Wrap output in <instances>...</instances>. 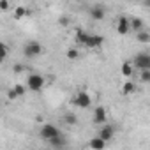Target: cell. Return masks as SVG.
Segmentation results:
<instances>
[{
	"label": "cell",
	"mask_w": 150,
	"mask_h": 150,
	"mask_svg": "<svg viewBox=\"0 0 150 150\" xmlns=\"http://www.w3.org/2000/svg\"><path fill=\"white\" fill-rule=\"evenodd\" d=\"M71 104L76 108H90L92 106V97L87 92H76L74 97L71 99Z\"/></svg>",
	"instance_id": "cell-1"
},
{
	"label": "cell",
	"mask_w": 150,
	"mask_h": 150,
	"mask_svg": "<svg viewBox=\"0 0 150 150\" xmlns=\"http://www.w3.org/2000/svg\"><path fill=\"white\" fill-rule=\"evenodd\" d=\"M42 51H44V48H42L41 42H37V41H28V42L25 44V48H23V53H25V57H28V58L39 57V55H42Z\"/></svg>",
	"instance_id": "cell-2"
},
{
	"label": "cell",
	"mask_w": 150,
	"mask_h": 150,
	"mask_svg": "<svg viewBox=\"0 0 150 150\" xmlns=\"http://www.w3.org/2000/svg\"><path fill=\"white\" fill-rule=\"evenodd\" d=\"M27 87L28 90L32 92H41L44 88V78L41 76V74H28V80H27Z\"/></svg>",
	"instance_id": "cell-3"
},
{
	"label": "cell",
	"mask_w": 150,
	"mask_h": 150,
	"mask_svg": "<svg viewBox=\"0 0 150 150\" xmlns=\"http://www.w3.org/2000/svg\"><path fill=\"white\" fill-rule=\"evenodd\" d=\"M39 134H41V138H42V139L50 141L51 138H55V136H58V134H62V132H60V129H58L57 125H53V124H44V125L41 127Z\"/></svg>",
	"instance_id": "cell-4"
},
{
	"label": "cell",
	"mask_w": 150,
	"mask_h": 150,
	"mask_svg": "<svg viewBox=\"0 0 150 150\" xmlns=\"http://www.w3.org/2000/svg\"><path fill=\"white\" fill-rule=\"evenodd\" d=\"M132 65L138 67L139 71L141 69H150V55L148 53H138L132 58Z\"/></svg>",
	"instance_id": "cell-5"
},
{
	"label": "cell",
	"mask_w": 150,
	"mask_h": 150,
	"mask_svg": "<svg viewBox=\"0 0 150 150\" xmlns=\"http://www.w3.org/2000/svg\"><path fill=\"white\" fill-rule=\"evenodd\" d=\"M117 32L120 35H127L131 32V20L125 18V16H120L118 21H117Z\"/></svg>",
	"instance_id": "cell-6"
},
{
	"label": "cell",
	"mask_w": 150,
	"mask_h": 150,
	"mask_svg": "<svg viewBox=\"0 0 150 150\" xmlns=\"http://www.w3.org/2000/svg\"><path fill=\"white\" fill-rule=\"evenodd\" d=\"M106 118H108L106 108H103V106H97V108L94 110L92 122H94V124H99V125H103V124H106Z\"/></svg>",
	"instance_id": "cell-7"
},
{
	"label": "cell",
	"mask_w": 150,
	"mask_h": 150,
	"mask_svg": "<svg viewBox=\"0 0 150 150\" xmlns=\"http://www.w3.org/2000/svg\"><path fill=\"white\" fill-rule=\"evenodd\" d=\"M97 136H101L104 141H111L113 136H115V127L113 125H108V124H103V127L99 129Z\"/></svg>",
	"instance_id": "cell-8"
},
{
	"label": "cell",
	"mask_w": 150,
	"mask_h": 150,
	"mask_svg": "<svg viewBox=\"0 0 150 150\" xmlns=\"http://www.w3.org/2000/svg\"><path fill=\"white\" fill-rule=\"evenodd\" d=\"M90 18L96 20V21H103V20L106 18V9H104L103 6H94V7L90 9Z\"/></svg>",
	"instance_id": "cell-9"
},
{
	"label": "cell",
	"mask_w": 150,
	"mask_h": 150,
	"mask_svg": "<svg viewBox=\"0 0 150 150\" xmlns=\"http://www.w3.org/2000/svg\"><path fill=\"white\" fill-rule=\"evenodd\" d=\"M103 42H104V37L103 35H97V34H90V39H88V44H87V48L88 50H94V48H101L103 46Z\"/></svg>",
	"instance_id": "cell-10"
},
{
	"label": "cell",
	"mask_w": 150,
	"mask_h": 150,
	"mask_svg": "<svg viewBox=\"0 0 150 150\" xmlns=\"http://www.w3.org/2000/svg\"><path fill=\"white\" fill-rule=\"evenodd\" d=\"M27 88L28 87H25V85H14L13 88H11V92H9V97L11 99H16V97H23L25 94H27Z\"/></svg>",
	"instance_id": "cell-11"
},
{
	"label": "cell",
	"mask_w": 150,
	"mask_h": 150,
	"mask_svg": "<svg viewBox=\"0 0 150 150\" xmlns=\"http://www.w3.org/2000/svg\"><path fill=\"white\" fill-rule=\"evenodd\" d=\"M48 143H50V146H53V148H64V146L67 145V139L64 138V134H58V136L51 138Z\"/></svg>",
	"instance_id": "cell-12"
},
{
	"label": "cell",
	"mask_w": 150,
	"mask_h": 150,
	"mask_svg": "<svg viewBox=\"0 0 150 150\" xmlns=\"http://www.w3.org/2000/svg\"><path fill=\"white\" fill-rule=\"evenodd\" d=\"M106 145H108V141H104L101 136H96V138H92V139L88 141V146L94 148V150H103Z\"/></svg>",
	"instance_id": "cell-13"
},
{
	"label": "cell",
	"mask_w": 150,
	"mask_h": 150,
	"mask_svg": "<svg viewBox=\"0 0 150 150\" xmlns=\"http://www.w3.org/2000/svg\"><path fill=\"white\" fill-rule=\"evenodd\" d=\"M88 39H90V34H87V32H83V30H78V32H76V42H78L80 46H85V48H87Z\"/></svg>",
	"instance_id": "cell-14"
},
{
	"label": "cell",
	"mask_w": 150,
	"mask_h": 150,
	"mask_svg": "<svg viewBox=\"0 0 150 150\" xmlns=\"http://www.w3.org/2000/svg\"><path fill=\"white\" fill-rule=\"evenodd\" d=\"M120 72H122V76H124V78H131V76H132V64L124 62L122 67H120Z\"/></svg>",
	"instance_id": "cell-15"
},
{
	"label": "cell",
	"mask_w": 150,
	"mask_h": 150,
	"mask_svg": "<svg viewBox=\"0 0 150 150\" xmlns=\"http://www.w3.org/2000/svg\"><path fill=\"white\" fill-rule=\"evenodd\" d=\"M30 14V11L27 9V7H23V6H18L16 9H14V20H21V18H25V16H28Z\"/></svg>",
	"instance_id": "cell-16"
},
{
	"label": "cell",
	"mask_w": 150,
	"mask_h": 150,
	"mask_svg": "<svg viewBox=\"0 0 150 150\" xmlns=\"http://www.w3.org/2000/svg\"><path fill=\"white\" fill-rule=\"evenodd\" d=\"M134 88H136V87H134V83L127 80V81L122 85V94H124V96H129V94H132V92H134Z\"/></svg>",
	"instance_id": "cell-17"
},
{
	"label": "cell",
	"mask_w": 150,
	"mask_h": 150,
	"mask_svg": "<svg viewBox=\"0 0 150 150\" xmlns=\"http://www.w3.org/2000/svg\"><path fill=\"white\" fill-rule=\"evenodd\" d=\"M131 28L136 30V32L143 30V21H141L139 18H132V20H131Z\"/></svg>",
	"instance_id": "cell-18"
},
{
	"label": "cell",
	"mask_w": 150,
	"mask_h": 150,
	"mask_svg": "<svg viewBox=\"0 0 150 150\" xmlns=\"http://www.w3.org/2000/svg\"><path fill=\"white\" fill-rule=\"evenodd\" d=\"M136 39H138L139 42H150V34L145 32V30H139V32L136 34Z\"/></svg>",
	"instance_id": "cell-19"
},
{
	"label": "cell",
	"mask_w": 150,
	"mask_h": 150,
	"mask_svg": "<svg viewBox=\"0 0 150 150\" xmlns=\"http://www.w3.org/2000/svg\"><path fill=\"white\" fill-rule=\"evenodd\" d=\"M139 80L143 83H150V69H141L139 71Z\"/></svg>",
	"instance_id": "cell-20"
},
{
	"label": "cell",
	"mask_w": 150,
	"mask_h": 150,
	"mask_svg": "<svg viewBox=\"0 0 150 150\" xmlns=\"http://www.w3.org/2000/svg\"><path fill=\"white\" fill-rule=\"evenodd\" d=\"M65 57H67L69 60H76V58L80 57V51H78L76 48H69V50H67V53H65Z\"/></svg>",
	"instance_id": "cell-21"
},
{
	"label": "cell",
	"mask_w": 150,
	"mask_h": 150,
	"mask_svg": "<svg viewBox=\"0 0 150 150\" xmlns=\"http://www.w3.org/2000/svg\"><path fill=\"white\" fill-rule=\"evenodd\" d=\"M64 122H65V124H69V125H76V124H78V118H76V115L67 113V115L64 117Z\"/></svg>",
	"instance_id": "cell-22"
},
{
	"label": "cell",
	"mask_w": 150,
	"mask_h": 150,
	"mask_svg": "<svg viewBox=\"0 0 150 150\" xmlns=\"http://www.w3.org/2000/svg\"><path fill=\"white\" fill-rule=\"evenodd\" d=\"M0 50H2V60H6V58H7V53H9V48H7V44H6V42H2Z\"/></svg>",
	"instance_id": "cell-23"
},
{
	"label": "cell",
	"mask_w": 150,
	"mask_h": 150,
	"mask_svg": "<svg viewBox=\"0 0 150 150\" xmlns=\"http://www.w3.org/2000/svg\"><path fill=\"white\" fill-rule=\"evenodd\" d=\"M0 11H2V13L9 11V2H7V0H0Z\"/></svg>",
	"instance_id": "cell-24"
},
{
	"label": "cell",
	"mask_w": 150,
	"mask_h": 150,
	"mask_svg": "<svg viewBox=\"0 0 150 150\" xmlns=\"http://www.w3.org/2000/svg\"><path fill=\"white\" fill-rule=\"evenodd\" d=\"M13 69H14V72H21V71H23V65H21V64H16Z\"/></svg>",
	"instance_id": "cell-25"
},
{
	"label": "cell",
	"mask_w": 150,
	"mask_h": 150,
	"mask_svg": "<svg viewBox=\"0 0 150 150\" xmlns=\"http://www.w3.org/2000/svg\"><path fill=\"white\" fill-rule=\"evenodd\" d=\"M60 25H67V18H62L60 20Z\"/></svg>",
	"instance_id": "cell-26"
}]
</instances>
